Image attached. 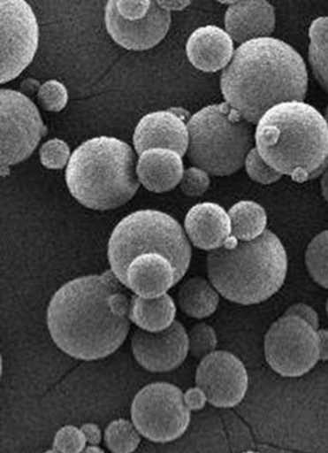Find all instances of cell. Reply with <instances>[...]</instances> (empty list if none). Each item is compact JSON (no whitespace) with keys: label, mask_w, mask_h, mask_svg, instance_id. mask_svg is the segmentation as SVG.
Returning a JSON list of instances; mask_svg holds the SVG:
<instances>
[{"label":"cell","mask_w":328,"mask_h":453,"mask_svg":"<svg viewBox=\"0 0 328 453\" xmlns=\"http://www.w3.org/2000/svg\"><path fill=\"white\" fill-rule=\"evenodd\" d=\"M112 271L82 276L54 294L48 327L56 345L75 359L95 361L113 355L130 327V301Z\"/></svg>","instance_id":"6da1fadb"},{"label":"cell","mask_w":328,"mask_h":453,"mask_svg":"<svg viewBox=\"0 0 328 453\" xmlns=\"http://www.w3.org/2000/svg\"><path fill=\"white\" fill-rule=\"evenodd\" d=\"M225 103L251 125L268 110L288 102H303L309 72L301 55L286 42L267 37L240 45L222 72Z\"/></svg>","instance_id":"7a4b0ae2"},{"label":"cell","mask_w":328,"mask_h":453,"mask_svg":"<svg viewBox=\"0 0 328 453\" xmlns=\"http://www.w3.org/2000/svg\"><path fill=\"white\" fill-rule=\"evenodd\" d=\"M262 158L282 175L302 183L328 167V126L318 110L304 102L273 106L255 130Z\"/></svg>","instance_id":"3957f363"},{"label":"cell","mask_w":328,"mask_h":453,"mask_svg":"<svg viewBox=\"0 0 328 453\" xmlns=\"http://www.w3.org/2000/svg\"><path fill=\"white\" fill-rule=\"evenodd\" d=\"M288 257L279 238L270 230L256 240L233 236L207 257V273L218 294L243 305L263 303L286 281Z\"/></svg>","instance_id":"277c9868"},{"label":"cell","mask_w":328,"mask_h":453,"mask_svg":"<svg viewBox=\"0 0 328 453\" xmlns=\"http://www.w3.org/2000/svg\"><path fill=\"white\" fill-rule=\"evenodd\" d=\"M137 163L127 142L115 137H95L72 153L65 183L81 205L107 211L125 205L136 195L140 187Z\"/></svg>","instance_id":"5b68a950"},{"label":"cell","mask_w":328,"mask_h":453,"mask_svg":"<svg viewBox=\"0 0 328 453\" xmlns=\"http://www.w3.org/2000/svg\"><path fill=\"white\" fill-rule=\"evenodd\" d=\"M145 254H160L176 271L179 281L192 259L191 242L176 219L157 210H140L124 218L108 242V260L124 284L130 264Z\"/></svg>","instance_id":"8992f818"},{"label":"cell","mask_w":328,"mask_h":453,"mask_svg":"<svg viewBox=\"0 0 328 453\" xmlns=\"http://www.w3.org/2000/svg\"><path fill=\"white\" fill-rule=\"evenodd\" d=\"M188 158L215 176L242 169L256 143L253 125L226 103L203 107L187 123Z\"/></svg>","instance_id":"52a82bcc"},{"label":"cell","mask_w":328,"mask_h":453,"mask_svg":"<svg viewBox=\"0 0 328 453\" xmlns=\"http://www.w3.org/2000/svg\"><path fill=\"white\" fill-rule=\"evenodd\" d=\"M133 423L141 436L155 443L180 438L191 422L184 394L176 385L156 382L144 387L131 405Z\"/></svg>","instance_id":"ba28073f"},{"label":"cell","mask_w":328,"mask_h":453,"mask_svg":"<svg viewBox=\"0 0 328 453\" xmlns=\"http://www.w3.org/2000/svg\"><path fill=\"white\" fill-rule=\"evenodd\" d=\"M0 165L2 175L9 167L24 162L47 134L38 107L25 94L0 91Z\"/></svg>","instance_id":"9c48e42d"},{"label":"cell","mask_w":328,"mask_h":453,"mask_svg":"<svg viewBox=\"0 0 328 453\" xmlns=\"http://www.w3.org/2000/svg\"><path fill=\"white\" fill-rule=\"evenodd\" d=\"M304 320L284 315L269 329L265 357L270 366L286 378H300L320 361L318 333Z\"/></svg>","instance_id":"30bf717a"},{"label":"cell","mask_w":328,"mask_h":453,"mask_svg":"<svg viewBox=\"0 0 328 453\" xmlns=\"http://www.w3.org/2000/svg\"><path fill=\"white\" fill-rule=\"evenodd\" d=\"M0 80L12 81L34 59L39 47V25L25 0H0Z\"/></svg>","instance_id":"8fae6325"},{"label":"cell","mask_w":328,"mask_h":453,"mask_svg":"<svg viewBox=\"0 0 328 453\" xmlns=\"http://www.w3.org/2000/svg\"><path fill=\"white\" fill-rule=\"evenodd\" d=\"M196 386L216 407L232 408L244 400L248 388L245 365L232 352L218 350L202 359Z\"/></svg>","instance_id":"7c38bea8"},{"label":"cell","mask_w":328,"mask_h":453,"mask_svg":"<svg viewBox=\"0 0 328 453\" xmlns=\"http://www.w3.org/2000/svg\"><path fill=\"white\" fill-rule=\"evenodd\" d=\"M131 346L139 365L152 372L178 369L190 351L188 333L178 320L159 333L136 330Z\"/></svg>","instance_id":"4fadbf2b"},{"label":"cell","mask_w":328,"mask_h":453,"mask_svg":"<svg viewBox=\"0 0 328 453\" xmlns=\"http://www.w3.org/2000/svg\"><path fill=\"white\" fill-rule=\"evenodd\" d=\"M104 19L108 35L118 45L134 51L156 47L167 36L172 21L171 12L153 0L149 14L136 19L120 17L111 0L106 4Z\"/></svg>","instance_id":"5bb4252c"},{"label":"cell","mask_w":328,"mask_h":453,"mask_svg":"<svg viewBox=\"0 0 328 453\" xmlns=\"http://www.w3.org/2000/svg\"><path fill=\"white\" fill-rule=\"evenodd\" d=\"M133 143L140 156L150 149H169L183 157L189 148L188 126L174 109L152 112L140 119Z\"/></svg>","instance_id":"9a60e30c"},{"label":"cell","mask_w":328,"mask_h":453,"mask_svg":"<svg viewBox=\"0 0 328 453\" xmlns=\"http://www.w3.org/2000/svg\"><path fill=\"white\" fill-rule=\"evenodd\" d=\"M276 23L275 7L266 0H236L233 5L227 7L225 15V31L239 46L271 37Z\"/></svg>","instance_id":"2e32d148"},{"label":"cell","mask_w":328,"mask_h":453,"mask_svg":"<svg viewBox=\"0 0 328 453\" xmlns=\"http://www.w3.org/2000/svg\"><path fill=\"white\" fill-rule=\"evenodd\" d=\"M185 232L198 249L212 251L232 237V220L225 209L214 203L195 204L186 215Z\"/></svg>","instance_id":"e0dca14e"},{"label":"cell","mask_w":328,"mask_h":453,"mask_svg":"<svg viewBox=\"0 0 328 453\" xmlns=\"http://www.w3.org/2000/svg\"><path fill=\"white\" fill-rule=\"evenodd\" d=\"M234 41L225 29L205 26L195 29L186 43V53L195 69L203 73L224 71L234 57Z\"/></svg>","instance_id":"ac0fdd59"},{"label":"cell","mask_w":328,"mask_h":453,"mask_svg":"<svg viewBox=\"0 0 328 453\" xmlns=\"http://www.w3.org/2000/svg\"><path fill=\"white\" fill-rule=\"evenodd\" d=\"M179 282L172 263L160 254H145L130 264L124 285L136 296L159 297Z\"/></svg>","instance_id":"d6986e66"},{"label":"cell","mask_w":328,"mask_h":453,"mask_svg":"<svg viewBox=\"0 0 328 453\" xmlns=\"http://www.w3.org/2000/svg\"><path fill=\"white\" fill-rule=\"evenodd\" d=\"M184 171L180 154L169 149L148 150L137 163L140 184L156 194L174 189L181 182Z\"/></svg>","instance_id":"ffe728a7"},{"label":"cell","mask_w":328,"mask_h":453,"mask_svg":"<svg viewBox=\"0 0 328 453\" xmlns=\"http://www.w3.org/2000/svg\"><path fill=\"white\" fill-rule=\"evenodd\" d=\"M177 306L172 297L163 295L155 298L133 296L130 301L129 319L140 329L159 333L176 322Z\"/></svg>","instance_id":"44dd1931"},{"label":"cell","mask_w":328,"mask_h":453,"mask_svg":"<svg viewBox=\"0 0 328 453\" xmlns=\"http://www.w3.org/2000/svg\"><path fill=\"white\" fill-rule=\"evenodd\" d=\"M178 298L182 312L195 319L210 317L220 303L212 283L199 276L182 284Z\"/></svg>","instance_id":"7402d4cb"},{"label":"cell","mask_w":328,"mask_h":453,"mask_svg":"<svg viewBox=\"0 0 328 453\" xmlns=\"http://www.w3.org/2000/svg\"><path fill=\"white\" fill-rule=\"evenodd\" d=\"M228 215L232 220V236L238 241L256 240L267 230L265 209L256 202H239L229 209Z\"/></svg>","instance_id":"603a6c76"},{"label":"cell","mask_w":328,"mask_h":453,"mask_svg":"<svg viewBox=\"0 0 328 453\" xmlns=\"http://www.w3.org/2000/svg\"><path fill=\"white\" fill-rule=\"evenodd\" d=\"M309 60L315 79L328 94V17L315 19L309 27Z\"/></svg>","instance_id":"cb8c5ba5"},{"label":"cell","mask_w":328,"mask_h":453,"mask_svg":"<svg viewBox=\"0 0 328 453\" xmlns=\"http://www.w3.org/2000/svg\"><path fill=\"white\" fill-rule=\"evenodd\" d=\"M105 443L113 453H133L141 441L138 429L127 419L118 418L105 430Z\"/></svg>","instance_id":"d4e9b609"},{"label":"cell","mask_w":328,"mask_h":453,"mask_svg":"<svg viewBox=\"0 0 328 453\" xmlns=\"http://www.w3.org/2000/svg\"><path fill=\"white\" fill-rule=\"evenodd\" d=\"M305 261L312 279L328 289V230L311 241L306 250Z\"/></svg>","instance_id":"484cf974"},{"label":"cell","mask_w":328,"mask_h":453,"mask_svg":"<svg viewBox=\"0 0 328 453\" xmlns=\"http://www.w3.org/2000/svg\"><path fill=\"white\" fill-rule=\"evenodd\" d=\"M188 337L190 352L195 358L203 359L211 355L217 345L215 330L204 323L195 325L190 329Z\"/></svg>","instance_id":"4316f807"},{"label":"cell","mask_w":328,"mask_h":453,"mask_svg":"<svg viewBox=\"0 0 328 453\" xmlns=\"http://www.w3.org/2000/svg\"><path fill=\"white\" fill-rule=\"evenodd\" d=\"M38 101L46 111L60 112L69 102L67 88L58 81H47L39 88Z\"/></svg>","instance_id":"83f0119b"},{"label":"cell","mask_w":328,"mask_h":453,"mask_svg":"<svg viewBox=\"0 0 328 453\" xmlns=\"http://www.w3.org/2000/svg\"><path fill=\"white\" fill-rule=\"evenodd\" d=\"M72 153L68 143L60 139H51L41 147L40 160L43 167L61 170L68 165Z\"/></svg>","instance_id":"f1b7e54d"},{"label":"cell","mask_w":328,"mask_h":453,"mask_svg":"<svg viewBox=\"0 0 328 453\" xmlns=\"http://www.w3.org/2000/svg\"><path fill=\"white\" fill-rule=\"evenodd\" d=\"M244 167L246 168L249 179L260 184H273L282 178L280 173L271 168V165L261 157L256 147L251 149L248 153Z\"/></svg>","instance_id":"f546056e"},{"label":"cell","mask_w":328,"mask_h":453,"mask_svg":"<svg viewBox=\"0 0 328 453\" xmlns=\"http://www.w3.org/2000/svg\"><path fill=\"white\" fill-rule=\"evenodd\" d=\"M86 443L81 429L65 426L57 431L53 446L60 453H81L86 449Z\"/></svg>","instance_id":"4dcf8cb0"},{"label":"cell","mask_w":328,"mask_h":453,"mask_svg":"<svg viewBox=\"0 0 328 453\" xmlns=\"http://www.w3.org/2000/svg\"><path fill=\"white\" fill-rule=\"evenodd\" d=\"M210 174L198 167L186 169L180 182L181 191L185 196H202L210 187Z\"/></svg>","instance_id":"1f68e13d"},{"label":"cell","mask_w":328,"mask_h":453,"mask_svg":"<svg viewBox=\"0 0 328 453\" xmlns=\"http://www.w3.org/2000/svg\"><path fill=\"white\" fill-rule=\"evenodd\" d=\"M286 316L297 317L310 325L314 329L319 330V316L309 305L304 303L292 305L286 311Z\"/></svg>","instance_id":"d6a6232c"},{"label":"cell","mask_w":328,"mask_h":453,"mask_svg":"<svg viewBox=\"0 0 328 453\" xmlns=\"http://www.w3.org/2000/svg\"><path fill=\"white\" fill-rule=\"evenodd\" d=\"M207 402L209 401H207L206 395L198 386L190 388L184 394L185 405L188 407L190 411H201Z\"/></svg>","instance_id":"836d02e7"},{"label":"cell","mask_w":328,"mask_h":453,"mask_svg":"<svg viewBox=\"0 0 328 453\" xmlns=\"http://www.w3.org/2000/svg\"><path fill=\"white\" fill-rule=\"evenodd\" d=\"M81 431L86 438L87 443L91 446H97L102 441V431L95 424H85L81 426Z\"/></svg>","instance_id":"e575fe53"},{"label":"cell","mask_w":328,"mask_h":453,"mask_svg":"<svg viewBox=\"0 0 328 453\" xmlns=\"http://www.w3.org/2000/svg\"><path fill=\"white\" fill-rule=\"evenodd\" d=\"M157 3L169 12L171 11H181L191 4V2H185V0H158Z\"/></svg>","instance_id":"d590c367"},{"label":"cell","mask_w":328,"mask_h":453,"mask_svg":"<svg viewBox=\"0 0 328 453\" xmlns=\"http://www.w3.org/2000/svg\"><path fill=\"white\" fill-rule=\"evenodd\" d=\"M319 338L320 360H328V330L320 329L317 331Z\"/></svg>","instance_id":"8d00e7d4"},{"label":"cell","mask_w":328,"mask_h":453,"mask_svg":"<svg viewBox=\"0 0 328 453\" xmlns=\"http://www.w3.org/2000/svg\"><path fill=\"white\" fill-rule=\"evenodd\" d=\"M321 189L325 201L328 203V167L321 175Z\"/></svg>","instance_id":"74e56055"},{"label":"cell","mask_w":328,"mask_h":453,"mask_svg":"<svg viewBox=\"0 0 328 453\" xmlns=\"http://www.w3.org/2000/svg\"><path fill=\"white\" fill-rule=\"evenodd\" d=\"M81 453H104V451L96 446L87 447Z\"/></svg>","instance_id":"f35d334b"},{"label":"cell","mask_w":328,"mask_h":453,"mask_svg":"<svg viewBox=\"0 0 328 453\" xmlns=\"http://www.w3.org/2000/svg\"><path fill=\"white\" fill-rule=\"evenodd\" d=\"M324 119H325L326 124H327V126H328V105H327V107H326V109H325V111H324Z\"/></svg>","instance_id":"ab89813d"},{"label":"cell","mask_w":328,"mask_h":453,"mask_svg":"<svg viewBox=\"0 0 328 453\" xmlns=\"http://www.w3.org/2000/svg\"><path fill=\"white\" fill-rule=\"evenodd\" d=\"M45 453H60L59 451H57V449H50V450H48L47 452Z\"/></svg>","instance_id":"60d3db41"},{"label":"cell","mask_w":328,"mask_h":453,"mask_svg":"<svg viewBox=\"0 0 328 453\" xmlns=\"http://www.w3.org/2000/svg\"><path fill=\"white\" fill-rule=\"evenodd\" d=\"M243 453H260V452H257V451H246V452H243Z\"/></svg>","instance_id":"b9f144b4"},{"label":"cell","mask_w":328,"mask_h":453,"mask_svg":"<svg viewBox=\"0 0 328 453\" xmlns=\"http://www.w3.org/2000/svg\"><path fill=\"white\" fill-rule=\"evenodd\" d=\"M326 312H327V315H328V300L326 302Z\"/></svg>","instance_id":"7bdbcfd3"}]
</instances>
